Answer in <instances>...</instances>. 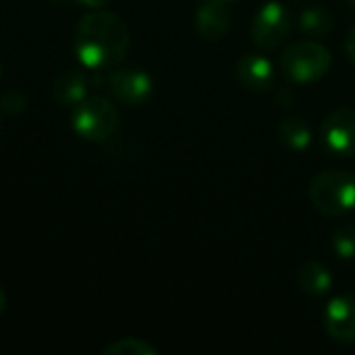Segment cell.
Listing matches in <instances>:
<instances>
[{
  "mask_svg": "<svg viewBox=\"0 0 355 355\" xmlns=\"http://www.w3.org/2000/svg\"><path fill=\"white\" fill-rule=\"evenodd\" d=\"M129 29L114 12H87L75 31V50L87 69H108L119 64L129 50Z\"/></svg>",
  "mask_w": 355,
  "mask_h": 355,
  "instance_id": "cell-1",
  "label": "cell"
},
{
  "mask_svg": "<svg viewBox=\"0 0 355 355\" xmlns=\"http://www.w3.org/2000/svg\"><path fill=\"white\" fill-rule=\"evenodd\" d=\"M291 31V15L283 2L270 0L260 6L252 23V37L262 50L279 48Z\"/></svg>",
  "mask_w": 355,
  "mask_h": 355,
  "instance_id": "cell-5",
  "label": "cell"
},
{
  "mask_svg": "<svg viewBox=\"0 0 355 355\" xmlns=\"http://www.w3.org/2000/svg\"><path fill=\"white\" fill-rule=\"evenodd\" d=\"M277 135L281 139L283 146H287L289 150L302 152L312 144V131L306 119L302 116H287L279 123Z\"/></svg>",
  "mask_w": 355,
  "mask_h": 355,
  "instance_id": "cell-13",
  "label": "cell"
},
{
  "mask_svg": "<svg viewBox=\"0 0 355 355\" xmlns=\"http://www.w3.org/2000/svg\"><path fill=\"white\" fill-rule=\"evenodd\" d=\"M324 329L331 339L343 345L355 343V297L339 295L324 310Z\"/></svg>",
  "mask_w": 355,
  "mask_h": 355,
  "instance_id": "cell-8",
  "label": "cell"
},
{
  "mask_svg": "<svg viewBox=\"0 0 355 355\" xmlns=\"http://www.w3.org/2000/svg\"><path fill=\"white\" fill-rule=\"evenodd\" d=\"M347 2H349V6L355 10V0H347Z\"/></svg>",
  "mask_w": 355,
  "mask_h": 355,
  "instance_id": "cell-21",
  "label": "cell"
},
{
  "mask_svg": "<svg viewBox=\"0 0 355 355\" xmlns=\"http://www.w3.org/2000/svg\"><path fill=\"white\" fill-rule=\"evenodd\" d=\"M324 148L335 156H354L355 154V110L341 106L333 110L320 127Z\"/></svg>",
  "mask_w": 355,
  "mask_h": 355,
  "instance_id": "cell-6",
  "label": "cell"
},
{
  "mask_svg": "<svg viewBox=\"0 0 355 355\" xmlns=\"http://www.w3.org/2000/svg\"><path fill=\"white\" fill-rule=\"evenodd\" d=\"M4 308H6V295H4V291H2V287H0V316H2V312H4Z\"/></svg>",
  "mask_w": 355,
  "mask_h": 355,
  "instance_id": "cell-20",
  "label": "cell"
},
{
  "mask_svg": "<svg viewBox=\"0 0 355 355\" xmlns=\"http://www.w3.org/2000/svg\"><path fill=\"white\" fill-rule=\"evenodd\" d=\"M87 92V79L79 71H64L54 79L52 96L60 106H77L81 100H85Z\"/></svg>",
  "mask_w": 355,
  "mask_h": 355,
  "instance_id": "cell-11",
  "label": "cell"
},
{
  "mask_svg": "<svg viewBox=\"0 0 355 355\" xmlns=\"http://www.w3.org/2000/svg\"><path fill=\"white\" fill-rule=\"evenodd\" d=\"M312 206L327 216H343L355 208V175L349 171H322L310 183Z\"/></svg>",
  "mask_w": 355,
  "mask_h": 355,
  "instance_id": "cell-2",
  "label": "cell"
},
{
  "mask_svg": "<svg viewBox=\"0 0 355 355\" xmlns=\"http://www.w3.org/2000/svg\"><path fill=\"white\" fill-rule=\"evenodd\" d=\"M331 62L333 56L329 48L314 40H302L291 44L281 58L283 73L293 83H314L322 79L329 73Z\"/></svg>",
  "mask_w": 355,
  "mask_h": 355,
  "instance_id": "cell-3",
  "label": "cell"
},
{
  "mask_svg": "<svg viewBox=\"0 0 355 355\" xmlns=\"http://www.w3.org/2000/svg\"><path fill=\"white\" fill-rule=\"evenodd\" d=\"M110 92L112 96L127 104V106H139L144 104L152 94V77L141 69H121L110 75Z\"/></svg>",
  "mask_w": 355,
  "mask_h": 355,
  "instance_id": "cell-7",
  "label": "cell"
},
{
  "mask_svg": "<svg viewBox=\"0 0 355 355\" xmlns=\"http://www.w3.org/2000/svg\"><path fill=\"white\" fill-rule=\"evenodd\" d=\"M345 50H347V56L349 60L355 64V27H352V31L347 33V40H345Z\"/></svg>",
  "mask_w": 355,
  "mask_h": 355,
  "instance_id": "cell-18",
  "label": "cell"
},
{
  "mask_svg": "<svg viewBox=\"0 0 355 355\" xmlns=\"http://www.w3.org/2000/svg\"><path fill=\"white\" fill-rule=\"evenodd\" d=\"M198 33L210 42L220 40L231 27V12L223 0H206L196 12Z\"/></svg>",
  "mask_w": 355,
  "mask_h": 355,
  "instance_id": "cell-10",
  "label": "cell"
},
{
  "mask_svg": "<svg viewBox=\"0 0 355 355\" xmlns=\"http://www.w3.org/2000/svg\"><path fill=\"white\" fill-rule=\"evenodd\" d=\"M85 6H89V8H100V6H106L108 2H112V0H81Z\"/></svg>",
  "mask_w": 355,
  "mask_h": 355,
  "instance_id": "cell-19",
  "label": "cell"
},
{
  "mask_svg": "<svg viewBox=\"0 0 355 355\" xmlns=\"http://www.w3.org/2000/svg\"><path fill=\"white\" fill-rule=\"evenodd\" d=\"M0 77H2V64H0Z\"/></svg>",
  "mask_w": 355,
  "mask_h": 355,
  "instance_id": "cell-22",
  "label": "cell"
},
{
  "mask_svg": "<svg viewBox=\"0 0 355 355\" xmlns=\"http://www.w3.org/2000/svg\"><path fill=\"white\" fill-rule=\"evenodd\" d=\"M223 2H231V0H223Z\"/></svg>",
  "mask_w": 355,
  "mask_h": 355,
  "instance_id": "cell-23",
  "label": "cell"
},
{
  "mask_svg": "<svg viewBox=\"0 0 355 355\" xmlns=\"http://www.w3.org/2000/svg\"><path fill=\"white\" fill-rule=\"evenodd\" d=\"M333 15L324 6H308L300 15V29L310 37H327L333 31Z\"/></svg>",
  "mask_w": 355,
  "mask_h": 355,
  "instance_id": "cell-14",
  "label": "cell"
},
{
  "mask_svg": "<svg viewBox=\"0 0 355 355\" xmlns=\"http://www.w3.org/2000/svg\"><path fill=\"white\" fill-rule=\"evenodd\" d=\"M333 252L341 260H355V227L343 225L333 235Z\"/></svg>",
  "mask_w": 355,
  "mask_h": 355,
  "instance_id": "cell-16",
  "label": "cell"
},
{
  "mask_svg": "<svg viewBox=\"0 0 355 355\" xmlns=\"http://www.w3.org/2000/svg\"><path fill=\"white\" fill-rule=\"evenodd\" d=\"M106 355H158V349L154 345H150L148 341L144 339H137V337H127V339H121L112 345H108L104 349Z\"/></svg>",
  "mask_w": 355,
  "mask_h": 355,
  "instance_id": "cell-15",
  "label": "cell"
},
{
  "mask_svg": "<svg viewBox=\"0 0 355 355\" xmlns=\"http://www.w3.org/2000/svg\"><path fill=\"white\" fill-rule=\"evenodd\" d=\"M297 285H300V289L304 293L314 295V297H320V295H324V293L331 291L333 277H331V272L322 264H318V262H306L297 270Z\"/></svg>",
  "mask_w": 355,
  "mask_h": 355,
  "instance_id": "cell-12",
  "label": "cell"
},
{
  "mask_svg": "<svg viewBox=\"0 0 355 355\" xmlns=\"http://www.w3.org/2000/svg\"><path fill=\"white\" fill-rule=\"evenodd\" d=\"M119 127V112L102 96L81 100L73 110V129L87 141H102L110 137Z\"/></svg>",
  "mask_w": 355,
  "mask_h": 355,
  "instance_id": "cell-4",
  "label": "cell"
},
{
  "mask_svg": "<svg viewBox=\"0 0 355 355\" xmlns=\"http://www.w3.org/2000/svg\"><path fill=\"white\" fill-rule=\"evenodd\" d=\"M2 108L6 110V112H21L23 108H25V96L21 94V92H8V94H4L2 96Z\"/></svg>",
  "mask_w": 355,
  "mask_h": 355,
  "instance_id": "cell-17",
  "label": "cell"
},
{
  "mask_svg": "<svg viewBox=\"0 0 355 355\" xmlns=\"http://www.w3.org/2000/svg\"><path fill=\"white\" fill-rule=\"evenodd\" d=\"M237 79L252 92H268L275 85V67L262 54H245L235 67Z\"/></svg>",
  "mask_w": 355,
  "mask_h": 355,
  "instance_id": "cell-9",
  "label": "cell"
}]
</instances>
